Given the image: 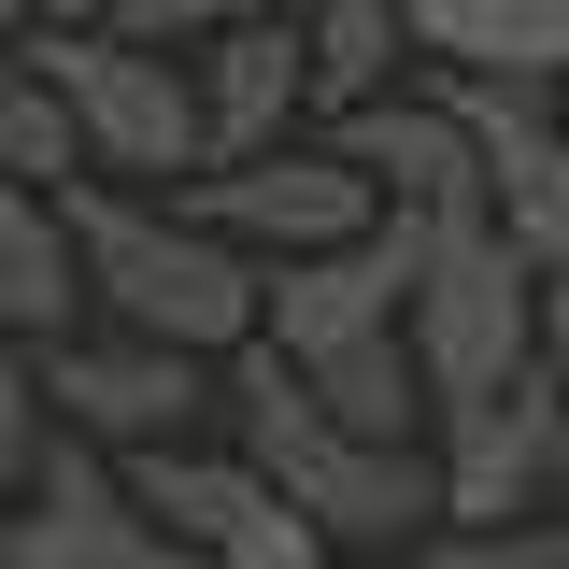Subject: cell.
Instances as JSON below:
<instances>
[{
	"mask_svg": "<svg viewBox=\"0 0 569 569\" xmlns=\"http://www.w3.org/2000/svg\"><path fill=\"white\" fill-rule=\"evenodd\" d=\"M213 413L242 427V470L328 541V556H399V541H441V456H385L356 427L313 413V385L284 370L271 342H242L213 370Z\"/></svg>",
	"mask_w": 569,
	"mask_h": 569,
	"instance_id": "1",
	"label": "cell"
},
{
	"mask_svg": "<svg viewBox=\"0 0 569 569\" xmlns=\"http://www.w3.org/2000/svg\"><path fill=\"white\" fill-rule=\"evenodd\" d=\"M71 257H86V313L114 342L157 356H228L257 342V257H228L186 200H129V186H71Z\"/></svg>",
	"mask_w": 569,
	"mask_h": 569,
	"instance_id": "2",
	"label": "cell"
},
{
	"mask_svg": "<svg viewBox=\"0 0 569 569\" xmlns=\"http://www.w3.org/2000/svg\"><path fill=\"white\" fill-rule=\"evenodd\" d=\"M29 58L58 86L71 142H86V186H129V200H171V186H200V71L186 58H142L114 29H29Z\"/></svg>",
	"mask_w": 569,
	"mask_h": 569,
	"instance_id": "3",
	"label": "cell"
},
{
	"mask_svg": "<svg viewBox=\"0 0 569 569\" xmlns=\"http://www.w3.org/2000/svg\"><path fill=\"white\" fill-rule=\"evenodd\" d=\"M541 313H556V284L527 271L485 213L427 228V284H413V328H399L413 370H427V413H470L498 385H527L541 370Z\"/></svg>",
	"mask_w": 569,
	"mask_h": 569,
	"instance_id": "4",
	"label": "cell"
},
{
	"mask_svg": "<svg viewBox=\"0 0 569 569\" xmlns=\"http://www.w3.org/2000/svg\"><path fill=\"white\" fill-rule=\"evenodd\" d=\"M413 284H427V213H385V228H356V242L299 257V271H257V342L284 370H328L356 342H399Z\"/></svg>",
	"mask_w": 569,
	"mask_h": 569,
	"instance_id": "5",
	"label": "cell"
},
{
	"mask_svg": "<svg viewBox=\"0 0 569 569\" xmlns=\"http://www.w3.org/2000/svg\"><path fill=\"white\" fill-rule=\"evenodd\" d=\"M427 86H441V114L470 129L485 228H498L541 284H569V100H527V86H456V71H427Z\"/></svg>",
	"mask_w": 569,
	"mask_h": 569,
	"instance_id": "6",
	"label": "cell"
},
{
	"mask_svg": "<svg viewBox=\"0 0 569 569\" xmlns=\"http://www.w3.org/2000/svg\"><path fill=\"white\" fill-rule=\"evenodd\" d=\"M171 200L200 213L228 257H257V271H299V257H328L356 228H385L370 200V171H342L328 142H284V157H242V171H200V186H171Z\"/></svg>",
	"mask_w": 569,
	"mask_h": 569,
	"instance_id": "7",
	"label": "cell"
},
{
	"mask_svg": "<svg viewBox=\"0 0 569 569\" xmlns=\"http://www.w3.org/2000/svg\"><path fill=\"white\" fill-rule=\"evenodd\" d=\"M427 456H441V541H485V527H541V498H569V456H556V399H541V370L527 385H498L470 413L427 427Z\"/></svg>",
	"mask_w": 569,
	"mask_h": 569,
	"instance_id": "8",
	"label": "cell"
},
{
	"mask_svg": "<svg viewBox=\"0 0 569 569\" xmlns=\"http://www.w3.org/2000/svg\"><path fill=\"white\" fill-rule=\"evenodd\" d=\"M29 370H43V413H58L71 441H100V456H157V441H186V427L213 413V370H200V356L114 342V328L29 356Z\"/></svg>",
	"mask_w": 569,
	"mask_h": 569,
	"instance_id": "9",
	"label": "cell"
},
{
	"mask_svg": "<svg viewBox=\"0 0 569 569\" xmlns=\"http://www.w3.org/2000/svg\"><path fill=\"white\" fill-rule=\"evenodd\" d=\"M14 527V569H186L157 527H142V498H129V470L100 456V441H43V470H29V498L0 512Z\"/></svg>",
	"mask_w": 569,
	"mask_h": 569,
	"instance_id": "10",
	"label": "cell"
},
{
	"mask_svg": "<svg viewBox=\"0 0 569 569\" xmlns=\"http://www.w3.org/2000/svg\"><path fill=\"white\" fill-rule=\"evenodd\" d=\"M200 157L213 171H242V157H284V142H313V71H299V14H242V29H213L200 58Z\"/></svg>",
	"mask_w": 569,
	"mask_h": 569,
	"instance_id": "11",
	"label": "cell"
},
{
	"mask_svg": "<svg viewBox=\"0 0 569 569\" xmlns=\"http://www.w3.org/2000/svg\"><path fill=\"white\" fill-rule=\"evenodd\" d=\"M342 171H370V200L385 213H427V228H456V213H485V171H470V129L441 114V86H399V100H370V114H342V129H313Z\"/></svg>",
	"mask_w": 569,
	"mask_h": 569,
	"instance_id": "12",
	"label": "cell"
},
{
	"mask_svg": "<svg viewBox=\"0 0 569 569\" xmlns=\"http://www.w3.org/2000/svg\"><path fill=\"white\" fill-rule=\"evenodd\" d=\"M399 29H413V71L569 100V0H399Z\"/></svg>",
	"mask_w": 569,
	"mask_h": 569,
	"instance_id": "13",
	"label": "cell"
},
{
	"mask_svg": "<svg viewBox=\"0 0 569 569\" xmlns=\"http://www.w3.org/2000/svg\"><path fill=\"white\" fill-rule=\"evenodd\" d=\"M0 342H14V356L86 342V257H71V200H43V186H0Z\"/></svg>",
	"mask_w": 569,
	"mask_h": 569,
	"instance_id": "14",
	"label": "cell"
},
{
	"mask_svg": "<svg viewBox=\"0 0 569 569\" xmlns=\"http://www.w3.org/2000/svg\"><path fill=\"white\" fill-rule=\"evenodd\" d=\"M299 71H313V129L399 100V86H413V29H399V0H299Z\"/></svg>",
	"mask_w": 569,
	"mask_h": 569,
	"instance_id": "15",
	"label": "cell"
},
{
	"mask_svg": "<svg viewBox=\"0 0 569 569\" xmlns=\"http://www.w3.org/2000/svg\"><path fill=\"white\" fill-rule=\"evenodd\" d=\"M114 470H129L142 527H157L171 556H213V541H228V527H242V512L271 498L257 470H242V456H200V441H157V456H114Z\"/></svg>",
	"mask_w": 569,
	"mask_h": 569,
	"instance_id": "16",
	"label": "cell"
},
{
	"mask_svg": "<svg viewBox=\"0 0 569 569\" xmlns=\"http://www.w3.org/2000/svg\"><path fill=\"white\" fill-rule=\"evenodd\" d=\"M313 385V413L328 427H356V441H385V456H427V370H413V342H356V356H328V370H299Z\"/></svg>",
	"mask_w": 569,
	"mask_h": 569,
	"instance_id": "17",
	"label": "cell"
},
{
	"mask_svg": "<svg viewBox=\"0 0 569 569\" xmlns=\"http://www.w3.org/2000/svg\"><path fill=\"white\" fill-rule=\"evenodd\" d=\"M0 186H43V200L86 186V142H71V114H58V86H43L29 43L0 58Z\"/></svg>",
	"mask_w": 569,
	"mask_h": 569,
	"instance_id": "18",
	"label": "cell"
},
{
	"mask_svg": "<svg viewBox=\"0 0 569 569\" xmlns=\"http://www.w3.org/2000/svg\"><path fill=\"white\" fill-rule=\"evenodd\" d=\"M242 14H257V0H114L100 29H114V43H142V58H200L213 29H242Z\"/></svg>",
	"mask_w": 569,
	"mask_h": 569,
	"instance_id": "19",
	"label": "cell"
},
{
	"mask_svg": "<svg viewBox=\"0 0 569 569\" xmlns=\"http://www.w3.org/2000/svg\"><path fill=\"white\" fill-rule=\"evenodd\" d=\"M43 441H58V413H43V370L0 342V512L29 498V470H43Z\"/></svg>",
	"mask_w": 569,
	"mask_h": 569,
	"instance_id": "20",
	"label": "cell"
},
{
	"mask_svg": "<svg viewBox=\"0 0 569 569\" xmlns=\"http://www.w3.org/2000/svg\"><path fill=\"white\" fill-rule=\"evenodd\" d=\"M213 569H342V556H328V541H313V527H299L284 498H257V512H242V527L213 541Z\"/></svg>",
	"mask_w": 569,
	"mask_h": 569,
	"instance_id": "21",
	"label": "cell"
},
{
	"mask_svg": "<svg viewBox=\"0 0 569 569\" xmlns=\"http://www.w3.org/2000/svg\"><path fill=\"white\" fill-rule=\"evenodd\" d=\"M427 569H569V512H541V527H485V541H441Z\"/></svg>",
	"mask_w": 569,
	"mask_h": 569,
	"instance_id": "22",
	"label": "cell"
},
{
	"mask_svg": "<svg viewBox=\"0 0 569 569\" xmlns=\"http://www.w3.org/2000/svg\"><path fill=\"white\" fill-rule=\"evenodd\" d=\"M541 399H556V456H569V284H556V313H541Z\"/></svg>",
	"mask_w": 569,
	"mask_h": 569,
	"instance_id": "23",
	"label": "cell"
},
{
	"mask_svg": "<svg viewBox=\"0 0 569 569\" xmlns=\"http://www.w3.org/2000/svg\"><path fill=\"white\" fill-rule=\"evenodd\" d=\"M29 29H43V0H0V58H14V43H29Z\"/></svg>",
	"mask_w": 569,
	"mask_h": 569,
	"instance_id": "24",
	"label": "cell"
},
{
	"mask_svg": "<svg viewBox=\"0 0 569 569\" xmlns=\"http://www.w3.org/2000/svg\"><path fill=\"white\" fill-rule=\"evenodd\" d=\"M342 569H413V556H342Z\"/></svg>",
	"mask_w": 569,
	"mask_h": 569,
	"instance_id": "25",
	"label": "cell"
}]
</instances>
